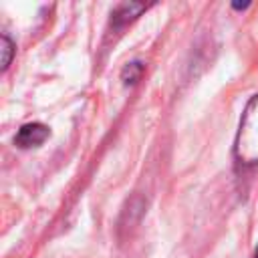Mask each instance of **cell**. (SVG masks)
Wrapping results in <instances>:
<instances>
[{
  "instance_id": "6da1fadb",
  "label": "cell",
  "mask_w": 258,
  "mask_h": 258,
  "mask_svg": "<svg viewBox=\"0 0 258 258\" xmlns=\"http://www.w3.org/2000/svg\"><path fill=\"white\" fill-rule=\"evenodd\" d=\"M234 155L244 165L258 163V93L246 103L242 111L234 141Z\"/></svg>"
},
{
  "instance_id": "7a4b0ae2",
  "label": "cell",
  "mask_w": 258,
  "mask_h": 258,
  "mask_svg": "<svg viewBox=\"0 0 258 258\" xmlns=\"http://www.w3.org/2000/svg\"><path fill=\"white\" fill-rule=\"evenodd\" d=\"M147 8H149V4H143V2H121V4H117L115 10L111 12L107 36L119 34L121 30H125L127 24H131L133 20H137Z\"/></svg>"
},
{
  "instance_id": "3957f363",
  "label": "cell",
  "mask_w": 258,
  "mask_h": 258,
  "mask_svg": "<svg viewBox=\"0 0 258 258\" xmlns=\"http://www.w3.org/2000/svg\"><path fill=\"white\" fill-rule=\"evenodd\" d=\"M50 135V129L42 123H26L18 129L16 137H14V145L20 149H30V147H38L42 145Z\"/></svg>"
},
{
  "instance_id": "277c9868",
  "label": "cell",
  "mask_w": 258,
  "mask_h": 258,
  "mask_svg": "<svg viewBox=\"0 0 258 258\" xmlns=\"http://www.w3.org/2000/svg\"><path fill=\"white\" fill-rule=\"evenodd\" d=\"M143 75V62L139 60H133V62H127L121 71V81L125 85H135Z\"/></svg>"
},
{
  "instance_id": "5b68a950",
  "label": "cell",
  "mask_w": 258,
  "mask_h": 258,
  "mask_svg": "<svg viewBox=\"0 0 258 258\" xmlns=\"http://www.w3.org/2000/svg\"><path fill=\"white\" fill-rule=\"evenodd\" d=\"M0 52H2V71H6L12 62V54H14V44L8 38V34L0 36Z\"/></svg>"
},
{
  "instance_id": "8992f818",
  "label": "cell",
  "mask_w": 258,
  "mask_h": 258,
  "mask_svg": "<svg viewBox=\"0 0 258 258\" xmlns=\"http://www.w3.org/2000/svg\"><path fill=\"white\" fill-rule=\"evenodd\" d=\"M232 6H234L236 10H246V8L250 6V4H232Z\"/></svg>"
},
{
  "instance_id": "52a82bcc",
  "label": "cell",
  "mask_w": 258,
  "mask_h": 258,
  "mask_svg": "<svg viewBox=\"0 0 258 258\" xmlns=\"http://www.w3.org/2000/svg\"><path fill=\"white\" fill-rule=\"evenodd\" d=\"M254 258H258V246H256V250H254Z\"/></svg>"
}]
</instances>
